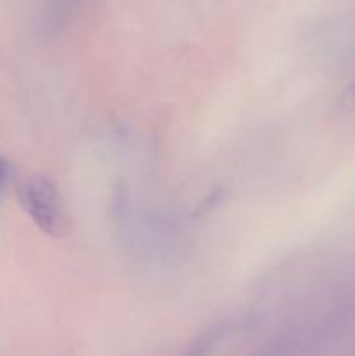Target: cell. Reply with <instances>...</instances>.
I'll return each mask as SVG.
<instances>
[{
	"instance_id": "obj_1",
	"label": "cell",
	"mask_w": 355,
	"mask_h": 356,
	"mask_svg": "<svg viewBox=\"0 0 355 356\" xmlns=\"http://www.w3.org/2000/svg\"><path fill=\"white\" fill-rule=\"evenodd\" d=\"M24 212L44 233L65 236L70 232V214L58 188L45 177H30L19 188Z\"/></svg>"
},
{
	"instance_id": "obj_2",
	"label": "cell",
	"mask_w": 355,
	"mask_h": 356,
	"mask_svg": "<svg viewBox=\"0 0 355 356\" xmlns=\"http://www.w3.org/2000/svg\"><path fill=\"white\" fill-rule=\"evenodd\" d=\"M7 179H9V167H7L6 160L0 156V197L3 193V188H6Z\"/></svg>"
},
{
	"instance_id": "obj_3",
	"label": "cell",
	"mask_w": 355,
	"mask_h": 356,
	"mask_svg": "<svg viewBox=\"0 0 355 356\" xmlns=\"http://www.w3.org/2000/svg\"><path fill=\"white\" fill-rule=\"evenodd\" d=\"M343 101L347 103V106H355V80L350 83V87L347 89V92H345Z\"/></svg>"
}]
</instances>
